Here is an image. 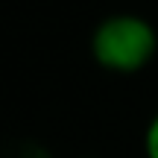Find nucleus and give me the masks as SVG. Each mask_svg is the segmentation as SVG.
I'll return each mask as SVG.
<instances>
[{"label": "nucleus", "mask_w": 158, "mask_h": 158, "mask_svg": "<svg viewBox=\"0 0 158 158\" xmlns=\"http://www.w3.org/2000/svg\"><path fill=\"white\" fill-rule=\"evenodd\" d=\"M143 155L147 158H158V111L149 117L147 129H143Z\"/></svg>", "instance_id": "obj_2"}, {"label": "nucleus", "mask_w": 158, "mask_h": 158, "mask_svg": "<svg viewBox=\"0 0 158 158\" xmlns=\"http://www.w3.org/2000/svg\"><path fill=\"white\" fill-rule=\"evenodd\" d=\"M88 50L108 73H141L158 56V29L138 12H111L91 29Z\"/></svg>", "instance_id": "obj_1"}, {"label": "nucleus", "mask_w": 158, "mask_h": 158, "mask_svg": "<svg viewBox=\"0 0 158 158\" xmlns=\"http://www.w3.org/2000/svg\"><path fill=\"white\" fill-rule=\"evenodd\" d=\"M85 158H88V155H85Z\"/></svg>", "instance_id": "obj_3"}]
</instances>
